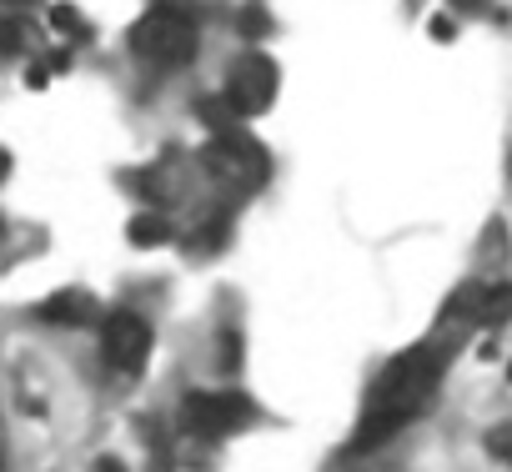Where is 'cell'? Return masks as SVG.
<instances>
[{
    "mask_svg": "<svg viewBox=\"0 0 512 472\" xmlns=\"http://www.w3.org/2000/svg\"><path fill=\"white\" fill-rule=\"evenodd\" d=\"M442 372H447V352L437 342H422V347L402 352L397 362H387V372L367 392L357 447H382L387 437H397L432 402V392L442 387Z\"/></svg>",
    "mask_w": 512,
    "mask_h": 472,
    "instance_id": "6da1fadb",
    "label": "cell"
},
{
    "mask_svg": "<svg viewBox=\"0 0 512 472\" xmlns=\"http://www.w3.org/2000/svg\"><path fill=\"white\" fill-rule=\"evenodd\" d=\"M201 166H206L221 186H231V191H256V186H267V176H272L267 146L256 141L251 131H241V126L211 131V141L201 146Z\"/></svg>",
    "mask_w": 512,
    "mask_h": 472,
    "instance_id": "7a4b0ae2",
    "label": "cell"
},
{
    "mask_svg": "<svg viewBox=\"0 0 512 472\" xmlns=\"http://www.w3.org/2000/svg\"><path fill=\"white\" fill-rule=\"evenodd\" d=\"M131 51L141 61H151V66L181 71L196 56V21L186 11H176V6H156L131 26Z\"/></svg>",
    "mask_w": 512,
    "mask_h": 472,
    "instance_id": "3957f363",
    "label": "cell"
},
{
    "mask_svg": "<svg viewBox=\"0 0 512 472\" xmlns=\"http://www.w3.org/2000/svg\"><path fill=\"white\" fill-rule=\"evenodd\" d=\"M277 86H282L277 61L262 56V51H246V56L231 66L221 101H226V111H231L236 121H246V116H262V111L277 101Z\"/></svg>",
    "mask_w": 512,
    "mask_h": 472,
    "instance_id": "277c9868",
    "label": "cell"
},
{
    "mask_svg": "<svg viewBox=\"0 0 512 472\" xmlns=\"http://www.w3.org/2000/svg\"><path fill=\"white\" fill-rule=\"evenodd\" d=\"M101 362L121 382L141 377L146 362H151V322L136 317V312H111L101 322Z\"/></svg>",
    "mask_w": 512,
    "mask_h": 472,
    "instance_id": "5b68a950",
    "label": "cell"
},
{
    "mask_svg": "<svg viewBox=\"0 0 512 472\" xmlns=\"http://www.w3.org/2000/svg\"><path fill=\"white\" fill-rule=\"evenodd\" d=\"M251 422V402L231 387L221 392H191L186 407H181V427L206 437V442H221V437H236L241 427Z\"/></svg>",
    "mask_w": 512,
    "mask_h": 472,
    "instance_id": "8992f818",
    "label": "cell"
},
{
    "mask_svg": "<svg viewBox=\"0 0 512 472\" xmlns=\"http://www.w3.org/2000/svg\"><path fill=\"white\" fill-rule=\"evenodd\" d=\"M36 317L41 322H61V327H81V322L96 317V302H91V292H56V297H46L36 307Z\"/></svg>",
    "mask_w": 512,
    "mask_h": 472,
    "instance_id": "52a82bcc",
    "label": "cell"
},
{
    "mask_svg": "<svg viewBox=\"0 0 512 472\" xmlns=\"http://www.w3.org/2000/svg\"><path fill=\"white\" fill-rule=\"evenodd\" d=\"M126 242H131V247H141V252H151V247L176 242V226H171L161 211H141V216L126 226Z\"/></svg>",
    "mask_w": 512,
    "mask_h": 472,
    "instance_id": "ba28073f",
    "label": "cell"
},
{
    "mask_svg": "<svg viewBox=\"0 0 512 472\" xmlns=\"http://www.w3.org/2000/svg\"><path fill=\"white\" fill-rule=\"evenodd\" d=\"M31 41H36V26L21 11H0V56H21L31 51Z\"/></svg>",
    "mask_w": 512,
    "mask_h": 472,
    "instance_id": "9c48e42d",
    "label": "cell"
},
{
    "mask_svg": "<svg viewBox=\"0 0 512 472\" xmlns=\"http://www.w3.org/2000/svg\"><path fill=\"white\" fill-rule=\"evenodd\" d=\"M51 26H56V36H66V41H91V26H86V16L76 11V6H51Z\"/></svg>",
    "mask_w": 512,
    "mask_h": 472,
    "instance_id": "30bf717a",
    "label": "cell"
},
{
    "mask_svg": "<svg viewBox=\"0 0 512 472\" xmlns=\"http://www.w3.org/2000/svg\"><path fill=\"white\" fill-rule=\"evenodd\" d=\"M236 31H246V36H256V41H262V36L272 31V16H267L262 6H246V11L236 16Z\"/></svg>",
    "mask_w": 512,
    "mask_h": 472,
    "instance_id": "8fae6325",
    "label": "cell"
},
{
    "mask_svg": "<svg viewBox=\"0 0 512 472\" xmlns=\"http://www.w3.org/2000/svg\"><path fill=\"white\" fill-rule=\"evenodd\" d=\"M487 447H492V457H502V462L512 467V422H507V427H497V432L487 437Z\"/></svg>",
    "mask_w": 512,
    "mask_h": 472,
    "instance_id": "7c38bea8",
    "label": "cell"
},
{
    "mask_svg": "<svg viewBox=\"0 0 512 472\" xmlns=\"http://www.w3.org/2000/svg\"><path fill=\"white\" fill-rule=\"evenodd\" d=\"M447 6H452V16L477 21V16H487V11H492V0H447Z\"/></svg>",
    "mask_w": 512,
    "mask_h": 472,
    "instance_id": "4fadbf2b",
    "label": "cell"
},
{
    "mask_svg": "<svg viewBox=\"0 0 512 472\" xmlns=\"http://www.w3.org/2000/svg\"><path fill=\"white\" fill-rule=\"evenodd\" d=\"M432 36L437 41H452L457 36V16H432Z\"/></svg>",
    "mask_w": 512,
    "mask_h": 472,
    "instance_id": "5bb4252c",
    "label": "cell"
},
{
    "mask_svg": "<svg viewBox=\"0 0 512 472\" xmlns=\"http://www.w3.org/2000/svg\"><path fill=\"white\" fill-rule=\"evenodd\" d=\"M26 6H36V0H0V11H26Z\"/></svg>",
    "mask_w": 512,
    "mask_h": 472,
    "instance_id": "9a60e30c",
    "label": "cell"
},
{
    "mask_svg": "<svg viewBox=\"0 0 512 472\" xmlns=\"http://www.w3.org/2000/svg\"><path fill=\"white\" fill-rule=\"evenodd\" d=\"M6 176H11V156L0 151V186H6Z\"/></svg>",
    "mask_w": 512,
    "mask_h": 472,
    "instance_id": "2e32d148",
    "label": "cell"
},
{
    "mask_svg": "<svg viewBox=\"0 0 512 472\" xmlns=\"http://www.w3.org/2000/svg\"><path fill=\"white\" fill-rule=\"evenodd\" d=\"M0 472H6V442H0Z\"/></svg>",
    "mask_w": 512,
    "mask_h": 472,
    "instance_id": "e0dca14e",
    "label": "cell"
},
{
    "mask_svg": "<svg viewBox=\"0 0 512 472\" xmlns=\"http://www.w3.org/2000/svg\"><path fill=\"white\" fill-rule=\"evenodd\" d=\"M0 231H6V216H0Z\"/></svg>",
    "mask_w": 512,
    "mask_h": 472,
    "instance_id": "ac0fdd59",
    "label": "cell"
}]
</instances>
